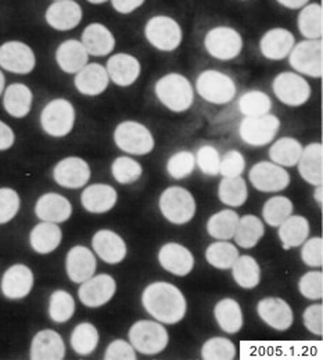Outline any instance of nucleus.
Instances as JSON below:
<instances>
[{
	"instance_id": "1",
	"label": "nucleus",
	"mask_w": 323,
	"mask_h": 360,
	"mask_svg": "<svg viewBox=\"0 0 323 360\" xmlns=\"http://www.w3.org/2000/svg\"><path fill=\"white\" fill-rule=\"evenodd\" d=\"M144 311L163 324H177L182 321L187 311L182 291L167 281L148 284L141 294Z\"/></svg>"
},
{
	"instance_id": "2",
	"label": "nucleus",
	"mask_w": 323,
	"mask_h": 360,
	"mask_svg": "<svg viewBox=\"0 0 323 360\" xmlns=\"http://www.w3.org/2000/svg\"><path fill=\"white\" fill-rule=\"evenodd\" d=\"M154 93L158 101L172 112H185L194 103V89L190 81L178 72L160 78L156 82Z\"/></svg>"
},
{
	"instance_id": "3",
	"label": "nucleus",
	"mask_w": 323,
	"mask_h": 360,
	"mask_svg": "<svg viewBox=\"0 0 323 360\" xmlns=\"http://www.w3.org/2000/svg\"><path fill=\"white\" fill-rule=\"evenodd\" d=\"M144 38L154 49L170 53L182 45L184 31L175 18L158 14L147 20L144 25Z\"/></svg>"
},
{
	"instance_id": "4",
	"label": "nucleus",
	"mask_w": 323,
	"mask_h": 360,
	"mask_svg": "<svg viewBox=\"0 0 323 360\" xmlns=\"http://www.w3.org/2000/svg\"><path fill=\"white\" fill-rule=\"evenodd\" d=\"M158 205L163 217L174 225H186L196 215V200L193 194L179 186L165 188Z\"/></svg>"
},
{
	"instance_id": "5",
	"label": "nucleus",
	"mask_w": 323,
	"mask_h": 360,
	"mask_svg": "<svg viewBox=\"0 0 323 360\" xmlns=\"http://www.w3.org/2000/svg\"><path fill=\"white\" fill-rule=\"evenodd\" d=\"M129 341L139 354L153 356L167 348L170 335L163 323L140 320L131 327Z\"/></svg>"
},
{
	"instance_id": "6",
	"label": "nucleus",
	"mask_w": 323,
	"mask_h": 360,
	"mask_svg": "<svg viewBox=\"0 0 323 360\" xmlns=\"http://www.w3.org/2000/svg\"><path fill=\"white\" fill-rule=\"evenodd\" d=\"M289 63L293 70L303 75L319 79L323 77L322 39H304L291 49Z\"/></svg>"
},
{
	"instance_id": "7",
	"label": "nucleus",
	"mask_w": 323,
	"mask_h": 360,
	"mask_svg": "<svg viewBox=\"0 0 323 360\" xmlns=\"http://www.w3.org/2000/svg\"><path fill=\"white\" fill-rule=\"evenodd\" d=\"M196 90L207 103L222 105L231 103L237 88L229 75L217 70H205L197 77Z\"/></svg>"
},
{
	"instance_id": "8",
	"label": "nucleus",
	"mask_w": 323,
	"mask_h": 360,
	"mask_svg": "<svg viewBox=\"0 0 323 360\" xmlns=\"http://www.w3.org/2000/svg\"><path fill=\"white\" fill-rule=\"evenodd\" d=\"M115 146L131 155H146L153 151L156 141L150 129L137 121H124L114 131Z\"/></svg>"
},
{
	"instance_id": "9",
	"label": "nucleus",
	"mask_w": 323,
	"mask_h": 360,
	"mask_svg": "<svg viewBox=\"0 0 323 360\" xmlns=\"http://www.w3.org/2000/svg\"><path fill=\"white\" fill-rule=\"evenodd\" d=\"M204 49L213 58L231 61L240 56L243 50V38L240 32L232 27H214L204 37Z\"/></svg>"
},
{
	"instance_id": "10",
	"label": "nucleus",
	"mask_w": 323,
	"mask_h": 360,
	"mask_svg": "<svg viewBox=\"0 0 323 360\" xmlns=\"http://www.w3.org/2000/svg\"><path fill=\"white\" fill-rule=\"evenodd\" d=\"M75 124L74 105L65 98H54L47 103L41 114V125L45 134L64 137L71 134Z\"/></svg>"
},
{
	"instance_id": "11",
	"label": "nucleus",
	"mask_w": 323,
	"mask_h": 360,
	"mask_svg": "<svg viewBox=\"0 0 323 360\" xmlns=\"http://www.w3.org/2000/svg\"><path fill=\"white\" fill-rule=\"evenodd\" d=\"M279 129V118L270 112L261 117H244L239 127V136L251 147H264L274 141Z\"/></svg>"
},
{
	"instance_id": "12",
	"label": "nucleus",
	"mask_w": 323,
	"mask_h": 360,
	"mask_svg": "<svg viewBox=\"0 0 323 360\" xmlns=\"http://www.w3.org/2000/svg\"><path fill=\"white\" fill-rule=\"evenodd\" d=\"M272 90L277 100L289 107L304 105L311 97L308 81L297 72H281L272 82Z\"/></svg>"
},
{
	"instance_id": "13",
	"label": "nucleus",
	"mask_w": 323,
	"mask_h": 360,
	"mask_svg": "<svg viewBox=\"0 0 323 360\" xmlns=\"http://www.w3.org/2000/svg\"><path fill=\"white\" fill-rule=\"evenodd\" d=\"M248 178L253 187L262 193H277L286 190L290 184L289 172L272 161L255 164L251 168Z\"/></svg>"
},
{
	"instance_id": "14",
	"label": "nucleus",
	"mask_w": 323,
	"mask_h": 360,
	"mask_svg": "<svg viewBox=\"0 0 323 360\" xmlns=\"http://www.w3.org/2000/svg\"><path fill=\"white\" fill-rule=\"evenodd\" d=\"M37 58L34 50L23 42L11 41L0 46V67L8 72L25 75L34 71Z\"/></svg>"
},
{
	"instance_id": "15",
	"label": "nucleus",
	"mask_w": 323,
	"mask_h": 360,
	"mask_svg": "<svg viewBox=\"0 0 323 360\" xmlns=\"http://www.w3.org/2000/svg\"><path fill=\"white\" fill-rule=\"evenodd\" d=\"M115 291L117 283L114 277L110 274H99L81 283L78 297L85 307L100 308L113 300Z\"/></svg>"
},
{
	"instance_id": "16",
	"label": "nucleus",
	"mask_w": 323,
	"mask_h": 360,
	"mask_svg": "<svg viewBox=\"0 0 323 360\" xmlns=\"http://www.w3.org/2000/svg\"><path fill=\"white\" fill-rule=\"evenodd\" d=\"M106 71L113 84L120 88H128L138 81L141 65L135 56L128 53H117L108 58Z\"/></svg>"
},
{
	"instance_id": "17",
	"label": "nucleus",
	"mask_w": 323,
	"mask_h": 360,
	"mask_svg": "<svg viewBox=\"0 0 323 360\" xmlns=\"http://www.w3.org/2000/svg\"><path fill=\"white\" fill-rule=\"evenodd\" d=\"M53 178L61 187L81 188L91 179V168L85 160L68 157L54 167Z\"/></svg>"
},
{
	"instance_id": "18",
	"label": "nucleus",
	"mask_w": 323,
	"mask_h": 360,
	"mask_svg": "<svg viewBox=\"0 0 323 360\" xmlns=\"http://www.w3.org/2000/svg\"><path fill=\"white\" fill-rule=\"evenodd\" d=\"M82 7L75 0H58L51 3L45 13L46 22L56 31H71L82 21Z\"/></svg>"
},
{
	"instance_id": "19",
	"label": "nucleus",
	"mask_w": 323,
	"mask_h": 360,
	"mask_svg": "<svg viewBox=\"0 0 323 360\" xmlns=\"http://www.w3.org/2000/svg\"><path fill=\"white\" fill-rule=\"evenodd\" d=\"M96 255L110 265L121 264L128 252L124 238L111 230H99L92 238Z\"/></svg>"
},
{
	"instance_id": "20",
	"label": "nucleus",
	"mask_w": 323,
	"mask_h": 360,
	"mask_svg": "<svg viewBox=\"0 0 323 360\" xmlns=\"http://www.w3.org/2000/svg\"><path fill=\"white\" fill-rule=\"evenodd\" d=\"M158 262L163 269L175 276H187L194 268V257L185 245L167 243L158 251Z\"/></svg>"
},
{
	"instance_id": "21",
	"label": "nucleus",
	"mask_w": 323,
	"mask_h": 360,
	"mask_svg": "<svg viewBox=\"0 0 323 360\" xmlns=\"http://www.w3.org/2000/svg\"><path fill=\"white\" fill-rule=\"evenodd\" d=\"M261 320L277 331H286L293 326L294 315L290 305L281 298H264L257 305Z\"/></svg>"
},
{
	"instance_id": "22",
	"label": "nucleus",
	"mask_w": 323,
	"mask_h": 360,
	"mask_svg": "<svg viewBox=\"0 0 323 360\" xmlns=\"http://www.w3.org/2000/svg\"><path fill=\"white\" fill-rule=\"evenodd\" d=\"M34 287V273L25 265H14L1 278V292L8 300L25 298Z\"/></svg>"
},
{
	"instance_id": "23",
	"label": "nucleus",
	"mask_w": 323,
	"mask_h": 360,
	"mask_svg": "<svg viewBox=\"0 0 323 360\" xmlns=\"http://www.w3.org/2000/svg\"><path fill=\"white\" fill-rule=\"evenodd\" d=\"M296 45L294 35L286 28H272L267 31L260 41L261 54L274 61L284 60Z\"/></svg>"
},
{
	"instance_id": "24",
	"label": "nucleus",
	"mask_w": 323,
	"mask_h": 360,
	"mask_svg": "<svg viewBox=\"0 0 323 360\" xmlns=\"http://www.w3.org/2000/svg\"><path fill=\"white\" fill-rule=\"evenodd\" d=\"M35 214L44 222L63 224L70 219L72 214V205L65 197L57 193H47L38 200L35 205Z\"/></svg>"
},
{
	"instance_id": "25",
	"label": "nucleus",
	"mask_w": 323,
	"mask_h": 360,
	"mask_svg": "<svg viewBox=\"0 0 323 360\" xmlns=\"http://www.w3.org/2000/svg\"><path fill=\"white\" fill-rule=\"evenodd\" d=\"M65 269L71 281L84 283L96 271V258L92 251L84 245H75L70 250L65 261Z\"/></svg>"
},
{
	"instance_id": "26",
	"label": "nucleus",
	"mask_w": 323,
	"mask_h": 360,
	"mask_svg": "<svg viewBox=\"0 0 323 360\" xmlns=\"http://www.w3.org/2000/svg\"><path fill=\"white\" fill-rule=\"evenodd\" d=\"M118 200V194L110 184H92L81 195L84 208L91 214H106L111 211Z\"/></svg>"
},
{
	"instance_id": "27",
	"label": "nucleus",
	"mask_w": 323,
	"mask_h": 360,
	"mask_svg": "<svg viewBox=\"0 0 323 360\" xmlns=\"http://www.w3.org/2000/svg\"><path fill=\"white\" fill-rule=\"evenodd\" d=\"M65 356V345L61 335L53 330L39 331L31 345L32 360H63Z\"/></svg>"
},
{
	"instance_id": "28",
	"label": "nucleus",
	"mask_w": 323,
	"mask_h": 360,
	"mask_svg": "<svg viewBox=\"0 0 323 360\" xmlns=\"http://www.w3.org/2000/svg\"><path fill=\"white\" fill-rule=\"evenodd\" d=\"M74 84L77 90L85 96H99L108 88L110 78L106 67L99 63H91L77 72Z\"/></svg>"
},
{
	"instance_id": "29",
	"label": "nucleus",
	"mask_w": 323,
	"mask_h": 360,
	"mask_svg": "<svg viewBox=\"0 0 323 360\" xmlns=\"http://www.w3.org/2000/svg\"><path fill=\"white\" fill-rule=\"evenodd\" d=\"M82 45L93 57H104L113 53L115 38L113 32L100 22L89 24L82 32Z\"/></svg>"
},
{
	"instance_id": "30",
	"label": "nucleus",
	"mask_w": 323,
	"mask_h": 360,
	"mask_svg": "<svg viewBox=\"0 0 323 360\" xmlns=\"http://www.w3.org/2000/svg\"><path fill=\"white\" fill-rule=\"evenodd\" d=\"M301 178L312 186L323 183V146L321 143H311L303 148L301 157L297 162Z\"/></svg>"
},
{
	"instance_id": "31",
	"label": "nucleus",
	"mask_w": 323,
	"mask_h": 360,
	"mask_svg": "<svg viewBox=\"0 0 323 360\" xmlns=\"http://www.w3.org/2000/svg\"><path fill=\"white\" fill-rule=\"evenodd\" d=\"M56 61L58 67L67 74H77L89 61V54L82 42L68 39L56 50Z\"/></svg>"
},
{
	"instance_id": "32",
	"label": "nucleus",
	"mask_w": 323,
	"mask_h": 360,
	"mask_svg": "<svg viewBox=\"0 0 323 360\" xmlns=\"http://www.w3.org/2000/svg\"><path fill=\"white\" fill-rule=\"evenodd\" d=\"M32 91L24 84L10 85L3 97L4 110L14 118H24L30 114L32 105Z\"/></svg>"
},
{
	"instance_id": "33",
	"label": "nucleus",
	"mask_w": 323,
	"mask_h": 360,
	"mask_svg": "<svg viewBox=\"0 0 323 360\" xmlns=\"http://www.w3.org/2000/svg\"><path fill=\"white\" fill-rule=\"evenodd\" d=\"M297 27L305 39H322L323 8L321 3H308L300 8Z\"/></svg>"
},
{
	"instance_id": "34",
	"label": "nucleus",
	"mask_w": 323,
	"mask_h": 360,
	"mask_svg": "<svg viewBox=\"0 0 323 360\" xmlns=\"http://www.w3.org/2000/svg\"><path fill=\"white\" fill-rule=\"evenodd\" d=\"M63 233L57 224L42 222L35 226L30 236L31 247L35 252L41 255H46L53 252L61 243Z\"/></svg>"
},
{
	"instance_id": "35",
	"label": "nucleus",
	"mask_w": 323,
	"mask_h": 360,
	"mask_svg": "<svg viewBox=\"0 0 323 360\" xmlns=\"http://www.w3.org/2000/svg\"><path fill=\"white\" fill-rule=\"evenodd\" d=\"M310 236V224L301 215H290L279 226V238L284 250L296 248L304 244Z\"/></svg>"
},
{
	"instance_id": "36",
	"label": "nucleus",
	"mask_w": 323,
	"mask_h": 360,
	"mask_svg": "<svg viewBox=\"0 0 323 360\" xmlns=\"http://www.w3.org/2000/svg\"><path fill=\"white\" fill-rule=\"evenodd\" d=\"M303 148L304 146L297 139L289 136L280 137L271 146L270 158L277 165H280L283 168H291L297 165Z\"/></svg>"
},
{
	"instance_id": "37",
	"label": "nucleus",
	"mask_w": 323,
	"mask_h": 360,
	"mask_svg": "<svg viewBox=\"0 0 323 360\" xmlns=\"http://www.w3.org/2000/svg\"><path fill=\"white\" fill-rule=\"evenodd\" d=\"M265 227L262 221L255 215H244L239 219L236 233L233 236L236 244L241 248H254L264 237Z\"/></svg>"
},
{
	"instance_id": "38",
	"label": "nucleus",
	"mask_w": 323,
	"mask_h": 360,
	"mask_svg": "<svg viewBox=\"0 0 323 360\" xmlns=\"http://www.w3.org/2000/svg\"><path fill=\"white\" fill-rule=\"evenodd\" d=\"M231 269L233 280L244 290H253L261 281V268L250 255H239Z\"/></svg>"
},
{
	"instance_id": "39",
	"label": "nucleus",
	"mask_w": 323,
	"mask_h": 360,
	"mask_svg": "<svg viewBox=\"0 0 323 360\" xmlns=\"http://www.w3.org/2000/svg\"><path fill=\"white\" fill-rule=\"evenodd\" d=\"M214 316L218 326L228 334H236L243 327V312L236 300H221L214 308Z\"/></svg>"
},
{
	"instance_id": "40",
	"label": "nucleus",
	"mask_w": 323,
	"mask_h": 360,
	"mask_svg": "<svg viewBox=\"0 0 323 360\" xmlns=\"http://www.w3.org/2000/svg\"><path fill=\"white\" fill-rule=\"evenodd\" d=\"M240 217L236 211L224 210L214 214L207 222V233L215 240L228 241L233 238Z\"/></svg>"
},
{
	"instance_id": "41",
	"label": "nucleus",
	"mask_w": 323,
	"mask_h": 360,
	"mask_svg": "<svg viewBox=\"0 0 323 360\" xmlns=\"http://www.w3.org/2000/svg\"><path fill=\"white\" fill-rule=\"evenodd\" d=\"M218 197L221 202L228 207H241L248 198V188L246 180L240 176L224 178L218 187Z\"/></svg>"
},
{
	"instance_id": "42",
	"label": "nucleus",
	"mask_w": 323,
	"mask_h": 360,
	"mask_svg": "<svg viewBox=\"0 0 323 360\" xmlns=\"http://www.w3.org/2000/svg\"><path fill=\"white\" fill-rule=\"evenodd\" d=\"M239 110L244 117H261L272 110L271 97L261 90H248L239 98Z\"/></svg>"
},
{
	"instance_id": "43",
	"label": "nucleus",
	"mask_w": 323,
	"mask_h": 360,
	"mask_svg": "<svg viewBox=\"0 0 323 360\" xmlns=\"http://www.w3.org/2000/svg\"><path fill=\"white\" fill-rule=\"evenodd\" d=\"M239 250L234 244L220 240L205 250L207 262L217 269H231L236 259L239 258Z\"/></svg>"
},
{
	"instance_id": "44",
	"label": "nucleus",
	"mask_w": 323,
	"mask_h": 360,
	"mask_svg": "<svg viewBox=\"0 0 323 360\" xmlns=\"http://www.w3.org/2000/svg\"><path fill=\"white\" fill-rule=\"evenodd\" d=\"M99 344V331L92 323H81L78 324L71 334V347L72 349L81 355H91L97 348Z\"/></svg>"
},
{
	"instance_id": "45",
	"label": "nucleus",
	"mask_w": 323,
	"mask_h": 360,
	"mask_svg": "<svg viewBox=\"0 0 323 360\" xmlns=\"http://www.w3.org/2000/svg\"><path fill=\"white\" fill-rule=\"evenodd\" d=\"M294 205L291 200L283 195H277L268 200L262 208L264 221L272 227H279L290 215H293Z\"/></svg>"
},
{
	"instance_id": "46",
	"label": "nucleus",
	"mask_w": 323,
	"mask_h": 360,
	"mask_svg": "<svg viewBox=\"0 0 323 360\" xmlns=\"http://www.w3.org/2000/svg\"><path fill=\"white\" fill-rule=\"evenodd\" d=\"M75 312V301L72 295L64 290H57L51 294L49 302V316L54 323L68 321Z\"/></svg>"
},
{
	"instance_id": "47",
	"label": "nucleus",
	"mask_w": 323,
	"mask_h": 360,
	"mask_svg": "<svg viewBox=\"0 0 323 360\" xmlns=\"http://www.w3.org/2000/svg\"><path fill=\"white\" fill-rule=\"evenodd\" d=\"M237 355L236 347L225 337H214L204 342L201 358L204 360H233Z\"/></svg>"
},
{
	"instance_id": "48",
	"label": "nucleus",
	"mask_w": 323,
	"mask_h": 360,
	"mask_svg": "<svg viewBox=\"0 0 323 360\" xmlns=\"http://www.w3.org/2000/svg\"><path fill=\"white\" fill-rule=\"evenodd\" d=\"M111 172L114 179L121 184H131L140 179L143 169L137 160L131 157H118L111 165Z\"/></svg>"
},
{
	"instance_id": "49",
	"label": "nucleus",
	"mask_w": 323,
	"mask_h": 360,
	"mask_svg": "<svg viewBox=\"0 0 323 360\" xmlns=\"http://www.w3.org/2000/svg\"><path fill=\"white\" fill-rule=\"evenodd\" d=\"M196 168V160L190 151H178L170 157L167 162V172L175 180L189 178Z\"/></svg>"
},
{
	"instance_id": "50",
	"label": "nucleus",
	"mask_w": 323,
	"mask_h": 360,
	"mask_svg": "<svg viewBox=\"0 0 323 360\" xmlns=\"http://www.w3.org/2000/svg\"><path fill=\"white\" fill-rule=\"evenodd\" d=\"M196 167H198V169L207 175V176H217L220 174V164H221V155L218 153V150L213 146H201L196 155Z\"/></svg>"
},
{
	"instance_id": "51",
	"label": "nucleus",
	"mask_w": 323,
	"mask_h": 360,
	"mask_svg": "<svg viewBox=\"0 0 323 360\" xmlns=\"http://www.w3.org/2000/svg\"><path fill=\"white\" fill-rule=\"evenodd\" d=\"M300 294L311 301L323 298V273L321 270H312L305 273L298 281Z\"/></svg>"
},
{
	"instance_id": "52",
	"label": "nucleus",
	"mask_w": 323,
	"mask_h": 360,
	"mask_svg": "<svg viewBox=\"0 0 323 360\" xmlns=\"http://www.w3.org/2000/svg\"><path fill=\"white\" fill-rule=\"evenodd\" d=\"M20 210V197L13 188H0V225L10 222Z\"/></svg>"
},
{
	"instance_id": "53",
	"label": "nucleus",
	"mask_w": 323,
	"mask_h": 360,
	"mask_svg": "<svg viewBox=\"0 0 323 360\" xmlns=\"http://www.w3.org/2000/svg\"><path fill=\"white\" fill-rule=\"evenodd\" d=\"M246 168L244 157L237 150H229L224 154L220 164V174L224 178H236L241 176Z\"/></svg>"
},
{
	"instance_id": "54",
	"label": "nucleus",
	"mask_w": 323,
	"mask_h": 360,
	"mask_svg": "<svg viewBox=\"0 0 323 360\" xmlns=\"http://www.w3.org/2000/svg\"><path fill=\"white\" fill-rule=\"evenodd\" d=\"M301 259L310 268H322L323 240L322 237H312L304 241L301 250Z\"/></svg>"
},
{
	"instance_id": "55",
	"label": "nucleus",
	"mask_w": 323,
	"mask_h": 360,
	"mask_svg": "<svg viewBox=\"0 0 323 360\" xmlns=\"http://www.w3.org/2000/svg\"><path fill=\"white\" fill-rule=\"evenodd\" d=\"M137 351L135 348L124 341V340H115L113 341L104 354L106 360H137Z\"/></svg>"
},
{
	"instance_id": "56",
	"label": "nucleus",
	"mask_w": 323,
	"mask_h": 360,
	"mask_svg": "<svg viewBox=\"0 0 323 360\" xmlns=\"http://www.w3.org/2000/svg\"><path fill=\"white\" fill-rule=\"evenodd\" d=\"M304 326L310 333L314 335H322L323 334V305L322 304H315L311 305L305 309L304 315Z\"/></svg>"
},
{
	"instance_id": "57",
	"label": "nucleus",
	"mask_w": 323,
	"mask_h": 360,
	"mask_svg": "<svg viewBox=\"0 0 323 360\" xmlns=\"http://www.w3.org/2000/svg\"><path fill=\"white\" fill-rule=\"evenodd\" d=\"M113 8L120 14H132L140 8L146 0H110Z\"/></svg>"
},
{
	"instance_id": "58",
	"label": "nucleus",
	"mask_w": 323,
	"mask_h": 360,
	"mask_svg": "<svg viewBox=\"0 0 323 360\" xmlns=\"http://www.w3.org/2000/svg\"><path fill=\"white\" fill-rule=\"evenodd\" d=\"M15 136L13 129L0 121V151L8 150L14 144Z\"/></svg>"
},
{
	"instance_id": "59",
	"label": "nucleus",
	"mask_w": 323,
	"mask_h": 360,
	"mask_svg": "<svg viewBox=\"0 0 323 360\" xmlns=\"http://www.w3.org/2000/svg\"><path fill=\"white\" fill-rule=\"evenodd\" d=\"M277 1L281 7L289 10H300L310 3V0H277Z\"/></svg>"
},
{
	"instance_id": "60",
	"label": "nucleus",
	"mask_w": 323,
	"mask_h": 360,
	"mask_svg": "<svg viewBox=\"0 0 323 360\" xmlns=\"http://www.w3.org/2000/svg\"><path fill=\"white\" fill-rule=\"evenodd\" d=\"M317 188H315V193H314V198L317 200V202L322 207L323 204V187L322 184H319V186H315Z\"/></svg>"
},
{
	"instance_id": "61",
	"label": "nucleus",
	"mask_w": 323,
	"mask_h": 360,
	"mask_svg": "<svg viewBox=\"0 0 323 360\" xmlns=\"http://www.w3.org/2000/svg\"><path fill=\"white\" fill-rule=\"evenodd\" d=\"M4 84H6V78H4L3 72L0 71V96H1V93H3V90H4Z\"/></svg>"
},
{
	"instance_id": "62",
	"label": "nucleus",
	"mask_w": 323,
	"mask_h": 360,
	"mask_svg": "<svg viewBox=\"0 0 323 360\" xmlns=\"http://www.w3.org/2000/svg\"><path fill=\"white\" fill-rule=\"evenodd\" d=\"M89 3H92V4H103V3H106V1H110V0H88Z\"/></svg>"
},
{
	"instance_id": "63",
	"label": "nucleus",
	"mask_w": 323,
	"mask_h": 360,
	"mask_svg": "<svg viewBox=\"0 0 323 360\" xmlns=\"http://www.w3.org/2000/svg\"><path fill=\"white\" fill-rule=\"evenodd\" d=\"M54 1H58V0H54Z\"/></svg>"
}]
</instances>
